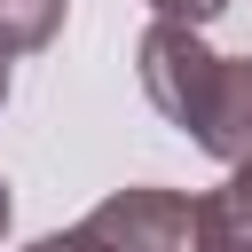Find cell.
Returning <instances> with one entry per match:
<instances>
[{
  "instance_id": "obj_1",
  "label": "cell",
  "mask_w": 252,
  "mask_h": 252,
  "mask_svg": "<svg viewBox=\"0 0 252 252\" xmlns=\"http://www.w3.org/2000/svg\"><path fill=\"white\" fill-rule=\"evenodd\" d=\"M134 71H142L150 110L181 126L205 158L220 165L252 158V55H220L189 24H150L134 39Z\"/></svg>"
},
{
  "instance_id": "obj_2",
  "label": "cell",
  "mask_w": 252,
  "mask_h": 252,
  "mask_svg": "<svg viewBox=\"0 0 252 252\" xmlns=\"http://www.w3.org/2000/svg\"><path fill=\"white\" fill-rule=\"evenodd\" d=\"M71 236L87 252H197V197H181L165 181H134L118 197H102Z\"/></svg>"
},
{
  "instance_id": "obj_3",
  "label": "cell",
  "mask_w": 252,
  "mask_h": 252,
  "mask_svg": "<svg viewBox=\"0 0 252 252\" xmlns=\"http://www.w3.org/2000/svg\"><path fill=\"white\" fill-rule=\"evenodd\" d=\"M197 252H252V158L197 197Z\"/></svg>"
},
{
  "instance_id": "obj_4",
  "label": "cell",
  "mask_w": 252,
  "mask_h": 252,
  "mask_svg": "<svg viewBox=\"0 0 252 252\" xmlns=\"http://www.w3.org/2000/svg\"><path fill=\"white\" fill-rule=\"evenodd\" d=\"M150 8H158V24H189V32H205L228 0H150Z\"/></svg>"
},
{
  "instance_id": "obj_5",
  "label": "cell",
  "mask_w": 252,
  "mask_h": 252,
  "mask_svg": "<svg viewBox=\"0 0 252 252\" xmlns=\"http://www.w3.org/2000/svg\"><path fill=\"white\" fill-rule=\"evenodd\" d=\"M8 63H16V55H8V47H0V102H8Z\"/></svg>"
},
{
  "instance_id": "obj_6",
  "label": "cell",
  "mask_w": 252,
  "mask_h": 252,
  "mask_svg": "<svg viewBox=\"0 0 252 252\" xmlns=\"http://www.w3.org/2000/svg\"><path fill=\"white\" fill-rule=\"evenodd\" d=\"M0 236H8V181H0Z\"/></svg>"
}]
</instances>
